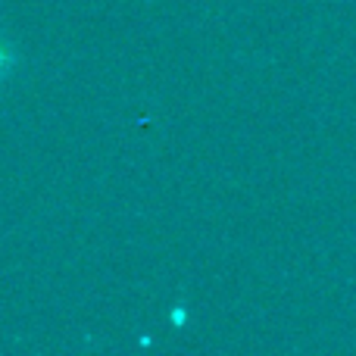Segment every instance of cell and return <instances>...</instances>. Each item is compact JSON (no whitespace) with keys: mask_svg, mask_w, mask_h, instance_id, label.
<instances>
[{"mask_svg":"<svg viewBox=\"0 0 356 356\" xmlns=\"http://www.w3.org/2000/svg\"><path fill=\"white\" fill-rule=\"evenodd\" d=\"M22 66V56H19V47L13 44V38L6 31H0V88L13 79Z\"/></svg>","mask_w":356,"mask_h":356,"instance_id":"6da1fadb","label":"cell"}]
</instances>
